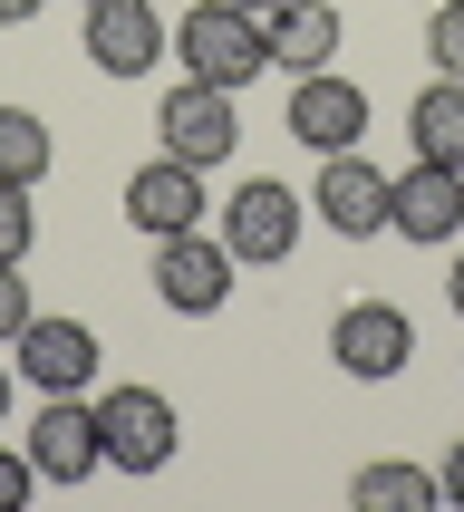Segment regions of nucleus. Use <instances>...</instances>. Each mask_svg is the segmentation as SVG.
I'll list each match as a JSON object with an SVG mask.
<instances>
[{
    "label": "nucleus",
    "instance_id": "nucleus-1",
    "mask_svg": "<svg viewBox=\"0 0 464 512\" xmlns=\"http://www.w3.org/2000/svg\"><path fill=\"white\" fill-rule=\"evenodd\" d=\"M174 58H184V78H213V87H242L271 68V39H261L252 10H232V0H194L184 20H174Z\"/></svg>",
    "mask_w": 464,
    "mask_h": 512
},
{
    "label": "nucleus",
    "instance_id": "nucleus-2",
    "mask_svg": "<svg viewBox=\"0 0 464 512\" xmlns=\"http://www.w3.org/2000/svg\"><path fill=\"white\" fill-rule=\"evenodd\" d=\"M232 145H242V97L213 78H174L165 107H155V155H184L194 174L232 165Z\"/></svg>",
    "mask_w": 464,
    "mask_h": 512
},
{
    "label": "nucleus",
    "instance_id": "nucleus-3",
    "mask_svg": "<svg viewBox=\"0 0 464 512\" xmlns=\"http://www.w3.org/2000/svg\"><path fill=\"white\" fill-rule=\"evenodd\" d=\"M97 435H107L116 474H165L174 445H184V416H174L165 387H107L97 397Z\"/></svg>",
    "mask_w": 464,
    "mask_h": 512
},
{
    "label": "nucleus",
    "instance_id": "nucleus-4",
    "mask_svg": "<svg viewBox=\"0 0 464 512\" xmlns=\"http://www.w3.org/2000/svg\"><path fill=\"white\" fill-rule=\"evenodd\" d=\"M300 213H310V203L290 194L281 174H252V184H232V203H223V252L242 261V271H271V261L300 252Z\"/></svg>",
    "mask_w": 464,
    "mask_h": 512
},
{
    "label": "nucleus",
    "instance_id": "nucleus-5",
    "mask_svg": "<svg viewBox=\"0 0 464 512\" xmlns=\"http://www.w3.org/2000/svg\"><path fill=\"white\" fill-rule=\"evenodd\" d=\"M232 271L242 261L223 252V232H165L155 242V300H165L174 319H213V310H232Z\"/></svg>",
    "mask_w": 464,
    "mask_h": 512
},
{
    "label": "nucleus",
    "instance_id": "nucleus-6",
    "mask_svg": "<svg viewBox=\"0 0 464 512\" xmlns=\"http://www.w3.org/2000/svg\"><path fill=\"white\" fill-rule=\"evenodd\" d=\"M78 49L97 78H155V58H174V20H155V0H97L78 20Z\"/></svg>",
    "mask_w": 464,
    "mask_h": 512
},
{
    "label": "nucleus",
    "instance_id": "nucleus-7",
    "mask_svg": "<svg viewBox=\"0 0 464 512\" xmlns=\"http://www.w3.org/2000/svg\"><path fill=\"white\" fill-rule=\"evenodd\" d=\"M329 358H339L358 387H387V377H406V358H416V319H406L397 300H348V310L329 319Z\"/></svg>",
    "mask_w": 464,
    "mask_h": 512
},
{
    "label": "nucleus",
    "instance_id": "nucleus-8",
    "mask_svg": "<svg viewBox=\"0 0 464 512\" xmlns=\"http://www.w3.org/2000/svg\"><path fill=\"white\" fill-rule=\"evenodd\" d=\"M387 232L416 242V252L464 242V174L455 165H406V174H387Z\"/></svg>",
    "mask_w": 464,
    "mask_h": 512
},
{
    "label": "nucleus",
    "instance_id": "nucleus-9",
    "mask_svg": "<svg viewBox=\"0 0 464 512\" xmlns=\"http://www.w3.org/2000/svg\"><path fill=\"white\" fill-rule=\"evenodd\" d=\"M97 358H107V348H97V329H87V319H49V310L10 339V368H20L39 397H87Z\"/></svg>",
    "mask_w": 464,
    "mask_h": 512
},
{
    "label": "nucleus",
    "instance_id": "nucleus-10",
    "mask_svg": "<svg viewBox=\"0 0 464 512\" xmlns=\"http://www.w3.org/2000/svg\"><path fill=\"white\" fill-rule=\"evenodd\" d=\"M290 136L310 145V155H348V145L368 136V87L339 78V68H310V78H290Z\"/></svg>",
    "mask_w": 464,
    "mask_h": 512
},
{
    "label": "nucleus",
    "instance_id": "nucleus-11",
    "mask_svg": "<svg viewBox=\"0 0 464 512\" xmlns=\"http://www.w3.org/2000/svg\"><path fill=\"white\" fill-rule=\"evenodd\" d=\"M29 464H39V484H87L97 464H107V435H97V406L87 397H49L29 416Z\"/></svg>",
    "mask_w": 464,
    "mask_h": 512
},
{
    "label": "nucleus",
    "instance_id": "nucleus-12",
    "mask_svg": "<svg viewBox=\"0 0 464 512\" xmlns=\"http://www.w3.org/2000/svg\"><path fill=\"white\" fill-rule=\"evenodd\" d=\"M310 213L339 242H368V232H387V174L348 145V155H319V184H310Z\"/></svg>",
    "mask_w": 464,
    "mask_h": 512
},
{
    "label": "nucleus",
    "instance_id": "nucleus-13",
    "mask_svg": "<svg viewBox=\"0 0 464 512\" xmlns=\"http://www.w3.org/2000/svg\"><path fill=\"white\" fill-rule=\"evenodd\" d=\"M203 213H213V194H203V174L184 165V155H155V165L126 174V223H136L145 242H165V232H194Z\"/></svg>",
    "mask_w": 464,
    "mask_h": 512
},
{
    "label": "nucleus",
    "instance_id": "nucleus-14",
    "mask_svg": "<svg viewBox=\"0 0 464 512\" xmlns=\"http://www.w3.org/2000/svg\"><path fill=\"white\" fill-rule=\"evenodd\" d=\"M261 39H271V68H290V78H310V68H339V0H281L271 20H261Z\"/></svg>",
    "mask_w": 464,
    "mask_h": 512
},
{
    "label": "nucleus",
    "instance_id": "nucleus-15",
    "mask_svg": "<svg viewBox=\"0 0 464 512\" xmlns=\"http://www.w3.org/2000/svg\"><path fill=\"white\" fill-rule=\"evenodd\" d=\"M406 145H416V165H455L464 174V78H426V87H416Z\"/></svg>",
    "mask_w": 464,
    "mask_h": 512
},
{
    "label": "nucleus",
    "instance_id": "nucleus-16",
    "mask_svg": "<svg viewBox=\"0 0 464 512\" xmlns=\"http://www.w3.org/2000/svg\"><path fill=\"white\" fill-rule=\"evenodd\" d=\"M348 503H358V512H435L445 484H435L426 464H397V455H387V464H358V474H348Z\"/></svg>",
    "mask_w": 464,
    "mask_h": 512
},
{
    "label": "nucleus",
    "instance_id": "nucleus-17",
    "mask_svg": "<svg viewBox=\"0 0 464 512\" xmlns=\"http://www.w3.org/2000/svg\"><path fill=\"white\" fill-rule=\"evenodd\" d=\"M49 165H58V145H49V126L29 107H0V184H49Z\"/></svg>",
    "mask_w": 464,
    "mask_h": 512
},
{
    "label": "nucleus",
    "instance_id": "nucleus-18",
    "mask_svg": "<svg viewBox=\"0 0 464 512\" xmlns=\"http://www.w3.org/2000/svg\"><path fill=\"white\" fill-rule=\"evenodd\" d=\"M29 242H39V203L29 184H0V261H29Z\"/></svg>",
    "mask_w": 464,
    "mask_h": 512
},
{
    "label": "nucleus",
    "instance_id": "nucleus-19",
    "mask_svg": "<svg viewBox=\"0 0 464 512\" xmlns=\"http://www.w3.org/2000/svg\"><path fill=\"white\" fill-rule=\"evenodd\" d=\"M426 58H435V78H464V0H435V20H426Z\"/></svg>",
    "mask_w": 464,
    "mask_h": 512
},
{
    "label": "nucleus",
    "instance_id": "nucleus-20",
    "mask_svg": "<svg viewBox=\"0 0 464 512\" xmlns=\"http://www.w3.org/2000/svg\"><path fill=\"white\" fill-rule=\"evenodd\" d=\"M29 319H39V300H29V281H20V261H0V348L20 339Z\"/></svg>",
    "mask_w": 464,
    "mask_h": 512
},
{
    "label": "nucleus",
    "instance_id": "nucleus-21",
    "mask_svg": "<svg viewBox=\"0 0 464 512\" xmlns=\"http://www.w3.org/2000/svg\"><path fill=\"white\" fill-rule=\"evenodd\" d=\"M29 493H39V464H29V445H0V512H20Z\"/></svg>",
    "mask_w": 464,
    "mask_h": 512
},
{
    "label": "nucleus",
    "instance_id": "nucleus-22",
    "mask_svg": "<svg viewBox=\"0 0 464 512\" xmlns=\"http://www.w3.org/2000/svg\"><path fill=\"white\" fill-rule=\"evenodd\" d=\"M435 484H445V503L464 512V435H455V445H445V464H435Z\"/></svg>",
    "mask_w": 464,
    "mask_h": 512
},
{
    "label": "nucleus",
    "instance_id": "nucleus-23",
    "mask_svg": "<svg viewBox=\"0 0 464 512\" xmlns=\"http://www.w3.org/2000/svg\"><path fill=\"white\" fill-rule=\"evenodd\" d=\"M49 0H0V29H20V20H39Z\"/></svg>",
    "mask_w": 464,
    "mask_h": 512
},
{
    "label": "nucleus",
    "instance_id": "nucleus-24",
    "mask_svg": "<svg viewBox=\"0 0 464 512\" xmlns=\"http://www.w3.org/2000/svg\"><path fill=\"white\" fill-rule=\"evenodd\" d=\"M10 397H20V368H10V358H0V426H10Z\"/></svg>",
    "mask_w": 464,
    "mask_h": 512
},
{
    "label": "nucleus",
    "instance_id": "nucleus-25",
    "mask_svg": "<svg viewBox=\"0 0 464 512\" xmlns=\"http://www.w3.org/2000/svg\"><path fill=\"white\" fill-rule=\"evenodd\" d=\"M445 300H455V319H464V252H455V271H445Z\"/></svg>",
    "mask_w": 464,
    "mask_h": 512
},
{
    "label": "nucleus",
    "instance_id": "nucleus-26",
    "mask_svg": "<svg viewBox=\"0 0 464 512\" xmlns=\"http://www.w3.org/2000/svg\"><path fill=\"white\" fill-rule=\"evenodd\" d=\"M232 10H252V20H271V10H281V0H232Z\"/></svg>",
    "mask_w": 464,
    "mask_h": 512
},
{
    "label": "nucleus",
    "instance_id": "nucleus-27",
    "mask_svg": "<svg viewBox=\"0 0 464 512\" xmlns=\"http://www.w3.org/2000/svg\"><path fill=\"white\" fill-rule=\"evenodd\" d=\"M78 10H97V0H78Z\"/></svg>",
    "mask_w": 464,
    "mask_h": 512
}]
</instances>
